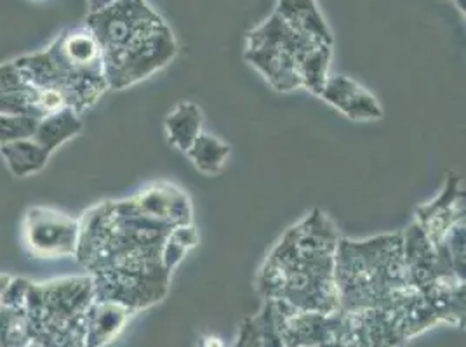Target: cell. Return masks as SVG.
<instances>
[{
  "label": "cell",
  "instance_id": "obj_3",
  "mask_svg": "<svg viewBox=\"0 0 466 347\" xmlns=\"http://www.w3.org/2000/svg\"><path fill=\"white\" fill-rule=\"evenodd\" d=\"M339 238L329 217L313 209L268 253L256 280L258 292L305 312L338 311L334 264Z\"/></svg>",
  "mask_w": 466,
  "mask_h": 347
},
{
  "label": "cell",
  "instance_id": "obj_11",
  "mask_svg": "<svg viewBox=\"0 0 466 347\" xmlns=\"http://www.w3.org/2000/svg\"><path fill=\"white\" fill-rule=\"evenodd\" d=\"M275 13L288 21L292 28L332 44V34L317 0H277Z\"/></svg>",
  "mask_w": 466,
  "mask_h": 347
},
{
  "label": "cell",
  "instance_id": "obj_19",
  "mask_svg": "<svg viewBox=\"0 0 466 347\" xmlns=\"http://www.w3.org/2000/svg\"><path fill=\"white\" fill-rule=\"evenodd\" d=\"M456 2V5H458V9L461 11V13H465V0H454Z\"/></svg>",
  "mask_w": 466,
  "mask_h": 347
},
{
  "label": "cell",
  "instance_id": "obj_9",
  "mask_svg": "<svg viewBox=\"0 0 466 347\" xmlns=\"http://www.w3.org/2000/svg\"><path fill=\"white\" fill-rule=\"evenodd\" d=\"M319 97L355 122L383 118L380 101L366 87L349 77H328Z\"/></svg>",
  "mask_w": 466,
  "mask_h": 347
},
{
  "label": "cell",
  "instance_id": "obj_1",
  "mask_svg": "<svg viewBox=\"0 0 466 347\" xmlns=\"http://www.w3.org/2000/svg\"><path fill=\"white\" fill-rule=\"evenodd\" d=\"M192 203L171 183H157L133 198L106 202L84 215L78 261L93 271L97 301L131 311L160 302L173 271L166 247L177 226L192 224Z\"/></svg>",
  "mask_w": 466,
  "mask_h": 347
},
{
  "label": "cell",
  "instance_id": "obj_18",
  "mask_svg": "<svg viewBox=\"0 0 466 347\" xmlns=\"http://www.w3.org/2000/svg\"><path fill=\"white\" fill-rule=\"evenodd\" d=\"M200 347H223V342L219 341V339H216V337H204L202 339V342H200Z\"/></svg>",
  "mask_w": 466,
  "mask_h": 347
},
{
  "label": "cell",
  "instance_id": "obj_10",
  "mask_svg": "<svg viewBox=\"0 0 466 347\" xmlns=\"http://www.w3.org/2000/svg\"><path fill=\"white\" fill-rule=\"evenodd\" d=\"M282 302L265 299L261 311L246 318L235 347H286L282 330Z\"/></svg>",
  "mask_w": 466,
  "mask_h": 347
},
{
  "label": "cell",
  "instance_id": "obj_5",
  "mask_svg": "<svg viewBox=\"0 0 466 347\" xmlns=\"http://www.w3.org/2000/svg\"><path fill=\"white\" fill-rule=\"evenodd\" d=\"M244 58L275 91L305 89L319 96L329 77L332 44L292 28L273 11L248 34Z\"/></svg>",
  "mask_w": 466,
  "mask_h": 347
},
{
  "label": "cell",
  "instance_id": "obj_12",
  "mask_svg": "<svg viewBox=\"0 0 466 347\" xmlns=\"http://www.w3.org/2000/svg\"><path fill=\"white\" fill-rule=\"evenodd\" d=\"M202 110L190 101L176 104L175 110L164 120L169 143L183 154H187L194 144L195 139L202 134Z\"/></svg>",
  "mask_w": 466,
  "mask_h": 347
},
{
  "label": "cell",
  "instance_id": "obj_16",
  "mask_svg": "<svg viewBox=\"0 0 466 347\" xmlns=\"http://www.w3.org/2000/svg\"><path fill=\"white\" fill-rule=\"evenodd\" d=\"M39 118L34 116L0 114V146L32 137L39 127Z\"/></svg>",
  "mask_w": 466,
  "mask_h": 347
},
{
  "label": "cell",
  "instance_id": "obj_17",
  "mask_svg": "<svg viewBox=\"0 0 466 347\" xmlns=\"http://www.w3.org/2000/svg\"><path fill=\"white\" fill-rule=\"evenodd\" d=\"M116 0H87V4H89V15H91V13H99V11L106 9L108 5L116 4Z\"/></svg>",
  "mask_w": 466,
  "mask_h": 347
},
{
  "label": "cell",
  "instance_id": "obj_4",
  "mask_svg": "<svg viewBox=\"0 0 466 347\" xmlns=\"http://www.w3.org/2000/svg\"><path fill=\"white\" fill-rule=\"evenodd\" d=\"M86 25L101 47L108 89L122 91L167 66L177 55V42L166 20L147 0H116Z\"/></svg>",
  "mask_w": 466,
  "mask_h": 347
},
{
  "label": "cell",
  "instance_id": "obj_13",
  "mask_svg": "<svg viewBox=\"0 0 466 347\" xmlns=\"http://www.w3.org/2000/svg\"><path fill=\"white\" fill-rule=\"evenodd\" d=\"M230 154L232 148L227 143H223L216 135L202 133L185 154L190 158L198 173L216 175L223 171Z\"/></svg>",
  "mask_w": 466,
  "mask_h": 347
},
{
  "label": "cell",
  "instance_id": "obj_14",
  "mask_svg": "<svg viewBox=\"0 0 466 347\" xmlns=\"http://www.w3.org/2000/svg\"><path fill=\"white\" fill-rule=\"evenodd\" d=\"M2 154L7 160V165L13 173L16 175H28L39 173L51 154L32 137H26L2 144Z\"/></svg>",
  "mask_w": 466,
  "mask_h": 347
},
{
  "label": "cell",
  "instance_id": "obj_7",
  "mask_svg": "<svg viewBox=\"0 0 466 347\" xmlns=\"http://www.w3.org/2000/svg\"><path fill=\"white\" fill-rule=\"evenodd\" d=\"M25 242L35 257L56 259L77 253L80 224L66 213L30 209L25 215Z\"/></svg>",
  "mask_w": 466,
  "mask_h": 347
},
{
  "label": "cell",
  "instance_id": "obj_8",
  "mask_svg": "<svg viewBox=\"0 0 466 347\" xmlns=\"http://www.w3.org/2000/svg\"><path fill=\"white\" fill-rule=\"evenodd\" d=\"M460 223H465L463 179L456 173H449L439 198L416 209V224L425 233L435 251L449 255L444 247L446 238Z\"/></svg>",
  "mask_w": 466,
  "mask_h": 347
},
{
  "label": "cell",
  "instance_id": "obj_15",
  "mask_svg": "<svg viewBox=\"0 0 466 347\" xmlns=\"http://www.w3.org/2000/svg\"><path fill=\"white\" fill-rule=\"evenodd\" d=\"M131 312H133L131 309L126 308L122 304L99 301V304L91 309L87 314L93 320L91 342H96V344L108 342L126 323V320Z\"/></svg>",
  "mask_w": 466,
  "mask_h": 347
},
{
  "label": "cell",
  "instance_id": "obj_6",
  "mask_svg": "<svg viewBox=\"0 0 466 347\" xmlns=\"http://www.w3.org/2000/svg\"><path fill=\"white\" fill-rule=\"evenodd\" d=\"M13 66L23 82L65 93L78 115L108 89L101 47L87 25L65 30L46 51L16 59Z\"/></svg>",
  "mask_w": 466,
  "mask_h": 347
},
{
  "label": "cell",
  "instance_id": "obj_20",
  "mask_svg": "<svg viewBox=\"0 0 466 347\" xmlns=\"http://www.w3.org/2000/svg\"><path fill=\"white\" fill-rule=\"evenodd\" d=\"M34 2H42V0H34Z\"/></svg>",
  "mask_w": 466,
  "mask_h": 347
},
{
  "label": "cell",
  "instance_id": "obj_2",
  "mask_svg": "<svg viewBox=\"0 0 466 347\" xmlns=\"http://www.w3.org/2000/svg\"><path fill=\"white\" fill-rule=\"evenodd\" d=\"M339 309H381L400 314L412 335L441 320L409 276L402 233L368 240L339 238L334 264Z\"/></svg>",
  "mask_w": 466,
  "mask_h": 347
}]
</instances>
